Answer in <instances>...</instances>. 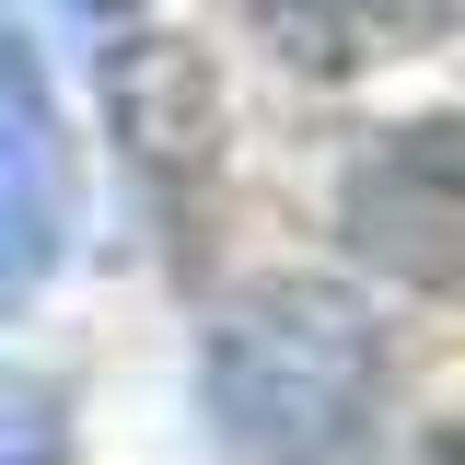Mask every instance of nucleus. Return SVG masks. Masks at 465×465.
I'll return each instance as SVG.
<instances>
[{
	"label": "nucleus",
	"mask_w": 465,
	"mask_h": 465,
	"mask_svg": "<svg viewBox=\"0 0 465 465\" xmlns=\"http://www.w3.org/2000/svg\"><path fill=\"white\" fill-rule=\"evenodd\" d=\"M58 268V116L35 94V58L0 24V314Z\"/></svg>",
	"instance_id": "nucleus-3"
},
{
	"label": "nucleus",
	"mask_w": 465,
	"mask_h": 465,
	"mask_svg": "<svg viewBox=\"0 0 465 465\" xmlns=\"http://www.w3.org/2000/svg\"><path fill=\"white\" fill-rule=\"evenodd\" d=\"M116 116H128V140H140V163H198V140H210V94H198V58L186 47H152L116 70Z\"/></svg>",
	"instance_id": "nucleus-4"
},
{
	"label": "nucleus",
	"mask_w": 465,
	"mask_h": 465,
	"mask_svg": "<svg viewBox=\"0 0 465 465\" xmlns=\"http://www.w3.org/2000/svg\"><path fill=\"white\" fill-rule=\"evenodd\" d=\"M268 24L291 35V58H314V70H349V58H384L396 35H419L430 12L419 0H256Z\"/></svg>",
	"instance_id": "nucleus-5"
},
{
	"label": "nucleus",
	"mask_w": 465,
	"mask_h": 465,
	"mask_svg": "<svg viewBox=\"0 0 465 465\" xmlns=\"http://www.w3.org/2000/svg\"><path fill=\"white\" fill-rule=\"evenodd\" d=\"M384 384L372 314L338 280H256L210 326V419L244 465H326L361 442Z\"/></svg>",
	"instance_id": "nucleus-1"
},
{
	"label": "nucleus",
	"mask_w": 465,
	"mask_h": 465,
	"mask_svg": "<svg viewBox=\"0 0 465 465\" xmlns=\"http://www.w3.org/2000/svg\"><path fill=\"white\" fill-rule=\"evenodd\" d=\"M82 12H128V0H82Z\"/></svg>",
	"instance_id": "nucleus-6"
},
{
	"label": "nucleus",
	"mask_w": 465,
	"mask_h": 465,
	"mask_svg": "<svg viewBox=\"0 0 465 465\" xmlns=\"http://www.w3.org/2000/svg\"><path fill=\"white\" fill-rule=\"evenodd\" d=\"M349 222H361V244H372L396 280L442 291L454 280V128L430 116V128L384 140V152L361 163V186H349Z\"/></svg>",
	"instance_id": "nucleus-2"
}]
</instances>
